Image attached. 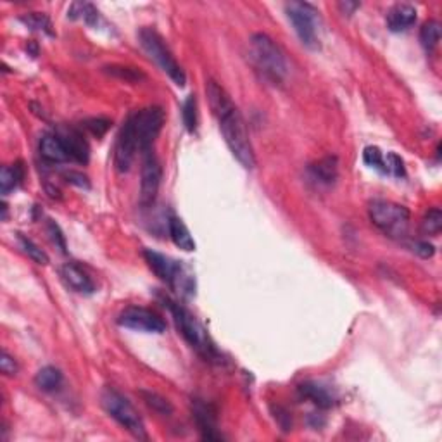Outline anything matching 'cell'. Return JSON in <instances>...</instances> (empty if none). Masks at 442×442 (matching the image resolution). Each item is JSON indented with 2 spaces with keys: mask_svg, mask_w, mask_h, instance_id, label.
<instances>
[{
  "mask_svg": "<svg viewBox=\"0 0 442 442\" xmlns=\"http://www.w3.org/2000/svg\"><path fill=\"white\" fill-rule=\"evenodd\" d=\"M206 93L230 152H232L233 158L245 170H252L256 166V156H254V149L251 140H249L248 127H245V121L242 118L240 111L233 104V100L230 99L226 90L214 80L207 81Z\"/></svg>",
  "mask_w": 442,
  "mask_h": 442,
  "instance_id": "obj_1",
  "label": "cell"
},
{
  "mask_svg": "<svg viewBox=\"0 0 442 442\" xmlns=\"http://www.w3.org/2000/svg\"><path fill=\"white\" fill-rule=\"evenodd\" d=\"M251 61L264 80L273 85H281L289 74V64L284 50L266 33H254L249 40Z\"/></svg>",
  "mask_w": 442,
  "mask_h": 442,
  "instance_id": "obj_2",
  "label": "cell"
},
{
  "mask_svg": "<svg viewBox=\"0 0 442 442\" xmlns=\"http://www.w3.org/2000/svg\"><path fill=\"white\" fill-rule=\"evenodd\" d=\"M164 303L168 304V310H170L171 316H173L178 332L189 342L192 349L197 351L202 358L209 359V361L211 359H216L220 354H218L213 340L209 339V334H207V330L202 327L201 322L187 308H183L182 304L175 303V301L168 299V297L164 299Z\"/></svg>",
  "mask_w": 442,
  "mask_h": 442,
  "instance_id": "obj_3",
  "label": "cell"
},
{
  "mask_svg": "<svg viewBox=\"0 0 442 442\" xmlns=\"http://www.w3.org/2000/svg\"><path fill=\"white\" fill-rule=\"evenodd\" d=\"M368 214L371 223L387 237L401 240L408 235L409 220H412L408 207L392 201L377 199V201L370 202Z\"/></svg>",
  "mask_w": 442,
  "mask_h": 442,
  "instance_id": "obj_4",
  "label": "cell"
},
{
  "mask_svg": "<svg viewBox=\"0 0 442 442\" xmlns=\"http://www.w3.org/2000/svg\"><path fill=\"white\" fill-rule=\"evenodd\" d=\"M103 406L111 418L123 427L127 432H130L135 439L147 441L149 436L146 432V425H144L142 417L132 405L130 399L120 392V390L112 389V387H105L103 390Z\"/></svg>",
  "mask_w": 442,
  "mask_h": 442,
  "instance_id": "obj_5",
  "label": "cell"
},
{
  "mask_svg": "<svg viewBox=\"0 0 442 442\" xmlns=\"http://www.w3.org/2000/svg\"><path fill=\"white\" fill-rule=\"evenodd\" d=\"M139 40L142 49L147 52V56L151 57V59L154 61L156 64L171 78V80H173V83L180 88L185 87L187 83L185 73H183L182 66H180L177 59L173 57L171 50L168 49V45L164 44L161 35L152 28H142L139 33Z\"/></svg>",
  "mask_w": 442,
  "mask_h": 442,
  "instance_id": "obj_6",
  "label": "cell"
},
{
  "mask_svg": "<svg viewBox=\"0 0 442 442\" xmlns=\"http://www.w3.org/2000/svg\"><path fill=\"white\" fill-rule=\"evenodd\" d=\"M144 257H146L149 268L159 277V280L170 285L173 291L182 292V294H192L194 292V279L187 273V269L183 268L180 261L170 256H164L161 252L152 251V249H146Z\"/></svg>",
  "mask_w": 442,
  "mask_h": 442,
  "instance_id": "obj_7",
  "label": "cell"
},
{
  "mask_svg": "<svg viewBox=\"0 0 442 442\" xmlns=\"http://www.w3.org/2000/svg\"><path fill=\"white\" fill-rule=\"evenodd\" d=\"M285 13L294 26L297 37L308 49H320V16L318 11L308 2L285 4Z\"/></svg>",
  "mask_w": 442,
  "mask_h": 442,
  "instance_id": "obj_8",
  "label": "cell"
},
{
  "mask_svg": "<svg viewBox=\"0 0 442 442\" xmlns=\"http://www.w3.org/2000/svg\"><path fill=\"white\" fill-rule=\"evenodd\" d=\"M132 118L133 124H135L140 152L146 154V152L152 151L156 139H158L159 133H161L166 115H164L163 109L158 107V105H151V107L140 109V111L133 112Z\"/></svg>",
  "mask_w": 442,
  "mask_h": 442,
  "instance_id": "obj_9",
  "label": "cell"
},
{
  "mask_svg": "<svg viewBox=\"0 0 442 442\" xmlns=\"http://www.w3.org/2000/svg\"><path fill=\"white\" fill-rule=\"evenodd\" d=\"M163 180V168L154 151L144 154L142 173H140V204L142 207H151L158 197L159 187Z\"/></svg>",
  "mask_w": 442,
  "mask_h": 442,
  "instance_id": "obj_10",
  "label": "cell"
},
{
  "mask_svg": "<svg viewBox=\"0 0 442 442\" xmlns=\"http://www.w3.org/2000/svg\"><path fill=\"white\" fill-rule=\"evenodd\" d=\"M118 323L124 328L146 332V334H163L166 330V323H164V320L158 313L139 306H130L121 311V315L118 316Z\"/></svg>",
  "mask_w": 442,
  "mask_h": 442,
  "instance_id": "obj_11",
  "label": "cell"
},
{
  "mask_svg": "<svg viewBox=\"0 0 442 442\" xmlns=\"http://www.w3.org/2000/svg\"><path fill=\"white\" fill-rule=\"evenodd\" d=\"M140 151L139 139H136L135 124H133L132 115L128 116L127 121L123 123L121 130L118 133V140H116L115 147V166L120 173H127L130 171L133 161H135L136 152Z\"/></svg>",
  "mask_w": 442,
  "mask_h": 442,
  "instance_id": "obj_12",
  "label": "cell"
},
{
  "mask_svg": "<svg viewBox=\"0 0 442 442\" xmlns=\"http://www.w3.org/2000/svg\"><path fill=\"white\" fill-rule=\"evenodd\" d=\"M192 417L197 424L202 439L221 441L223 436L218 432V413L216 408L204 399H192Z\"/></svg>",
  "mask_w": 442,
  "mask_h": 442,
  "instance_id": "obj_13",
  "label": "cell"
},
{
  "mask_svg": "<svg viewBox=\"0 0 442 442\" xmlns=\"http://www.w3.org/2000/svg\"><path fill=\"white\" fill-rule=\"evenodd\" d=\"M61 275L64 279L66 285L71 287L74 292H80V294H93L95 291V285H93L92 279L88 277V273L76 263H66L62 266Z\"/></svg>",
  "mask_w": 442,
  "mask_h": 442,
  "instance_id": "obj_14",
  "label": "cell"
},
{
  "mask_svg": "<svg viewBox=\"0 0 442 442\" xmlns=\"http://www.w3.org/2000/svg\"><path fill=\"white\" fill-rule=\"evenodd\" d=\"M59 136L62 139V142H64L66 151H68L69 161H76L80 164L88 163L90 147L87 140H85V136L81 135L80 132L69 128V130L61 132Z\"/></svg>",
  "mask_w": 442,
  "mask_h": 442,
  "instance_id": "obj_15",
  "label": "cell"
},
{
  "mask_svg": "<svg viewBox=\"0 0 442 442\" xmlns=\"http://www.w3.org/2000/svg\"><path fill=\"white\" fill-rule=\"evenodd\" d=\"M38 151H40V156L47 163L69 161L68 151H66L64 142H62L59 133H45V135L40 139Z\"/></svg>",
  "mask_w": 442,
  "mask_h": 442,
  "instance_id": "obj_16",
  "label": "cell"
},
{
  "mask_svg": "<svg viewBox=\"0 0 442 442\" xmlns=\"http://www.w3.org/2000/svg\"><path fill=\"white\" fill-rule=\"evenodd\" d=\"M417 23V9L409 4H397L387 13V26L392 33L409 30Z\"/></svg>",
  "mask_w": 442,
  "mask_h": 442,
  "instance_id": "obj_17",
  "label": "cell"
},
{
  "mask_svg": "<svg viewBox=\"0 0 442 442\" xmlns=\"http://www.w3.org/2000/svg\"><path fill=\"white\" fill-rule=\"evenodd\" d=\"M301 397L308 399L313 405L322 409H330L335 406V396L330 392L327 385L320 382H304L299 385Z\"/></svg>",
  "mask_w": 442,
  "mask_h": 442,
  "instance_id": "obj_18",
  "label": "cell"
},
{
  "mask_svg": "<svg viewBox=\"0 0 442 442\" xmlns=\"http://www.w3.org/2000/svg\"><path fill=\"white\" fill-rule=\"evenodd\" d=\"M168 232H170L171 240H173V244L177 245L178 249L187 252L195 251L194 238H192L189 228H187L185 223L182 221V218L171 214V216L168 218Z\"/></svg>",
  "mask_w": 442,
  "mask_h": 442,
  "instance_id": "obj_19",
  "label": "cell"
},
{
  "mask_svg": "<svg viewBox=\"0 0 442 442\" xmlns=\"http://www.w3.org/2000/svg\"><path fill=\"white\" fill-rule=\"evenodd\" d=\"M311 175L316 182L323 183V185H332L339 177V161L335 156H327V158L320 159L311 166Z\"/></svg>",
  "mask_w": 442,
  "mask_h": 442,
  "instance_id": "obj_20",
  "label": "cell"
},
{
  "mask_svg": "<svg viewBox=\"0 0 442 442\" xmlns=\"http://www.w3.org/2000/svg\"><path fill=\"white\" fill-rule=\"evenodd\" d=\"M25 178V168L21 163L11 164V166H4L0 171V190L4 195L9 194L11 190L18 189Z\"/></svg>",
  "mask_w": 442,
  "mask_h": 442,
  "instance_id": "obj_21",
  "label": "cell"
},
{
  "mask_svg": "<svg viewBox=\"0 0 442 442\" xmlns=\"http://www.w3.org/2000/svg\"><path fill=\"white\" fill-rule=\"evenodd\" d=\"M62 380L64 378H62L61 370L54 368V366H44L35 377V383L44 392H56V390H59Z\"/></svg>",
  "mask_w": 442,
  "mask_h": 442,
  "instance_id": "obj_22",
  "label": "cell"
},
{
  "mask_svg": "<svg viewBox=\"0 0 442 442\" xmlns=\"http://www.w3.org/2000/svg\"><path fill=\"white\" fill-rule=\"evenodd\" d=\"M441 40V25L436 19H430L420 30V42L427 52H434Z\"/></svg>",
  "mask_w": 442,
  "mask_h": 442,
  "instance_id": "obj_23",
  "label": "cell"
},
{
  "mask_svg": "<svg viewBox=\"0 0 442 442\" xmlns=\"http://www.w3.org/2000/svg\"><path fill=\"white\" fill-rule=\"evenodd\" d=\"M140 396H142L144 402L152 409V412L163 414V417H170L173 413V405L168 401L166 397L159 396V394L151 392V390H140Z\"/></svg>",
  "mask_w": 442,
  "mask_h": 442,
  "instance_id": "obj_24",
  "label": "cell"
},
{
  "mask_svg": "<svg viewBox=\"0 0 442 442\" xmlns=\"http://www.w3.org/2000/svg\"><path fill=\"white\" fill-rule=\"evenodd\" d=\"M104 71L111 74V76L127 81V83H140L142 80H146V74L140 71V69L130 68V66H105Z\"/></svg>",
  "mask_w": 442,
  "mask_h": 442,
  "instance_id": "obj_25",
  "label": "cell"
},
{
  "mask_svg": "<svg viewBox=\"0 0 442 442\" xmlns=\"http://www.w3.org/2000/svg\"><path fill=\"white\" fill-rule=\"evenodd\" d=\"M69 18L83 19L87 25L93 26L99 23V11H97L92 4L76 2V4H73L71 9H69Z\"/></svg>",
  "mask_w": 442,
  "mask_h": 442,
  "instance_id": "obj_26",
  "label": "cell"
},
{
  "mask_svg": "<svg viewBox=\"0 0 442 442\" xmlns=\"http://www.w3.org/2000/svg\"><path fill=\"white\" fill-rule=\"evenodd\" d=\"M18 244H19V248H21V251L25 252L30 260H33L37 264L49 263V256H47L45 251H42V249L38 248L31 238L23 235V233H18Z\"/></svg>",
  "mask_w": 442,
  "mask_h": 442,
  "instance_id": "obj_27",
  "label": "cell"
},
{
  "mask_svg": "<svg viewBox=\"0 0 442 442\" xmlns=\"http://www.w3.org/2000/svg\"><path fill=\"white\" fill-rule=\"evenodd\" d=\"M21 23H25L30 30L42 31V33L50 35V37L54 35L52 23H50V19L44 13H28L21 16Z\"/></svg>",
  "mask_w": 442,
  "mask_h": 442,
  "instance_id": "obj_28",
  "label": "cell"
},
{
  "mask_svg": "<svg viewBox=\"0 0 442 442\" xmlns=\"http://www.w3.org/2000/svg\"><path fill=\"white\" fill-rule=\"evenodd\" d=\"M442 230V211L439 207H432L427 214H425L424 221H421V232L425 235H437Z\"/></svg>",
  "mask_w": 442,
  "mask_h": 442,
  "instance_id": "obj_29",
  "label": "cell"
},
{
  "mask_svg": "<svg viewBox=\"0 0 442 442\" xmlns=\"http://www.w3.org/2000/svg\"><path fill=\"white\" fill-rule=\"evenodd\" d=\"M183 123H185L187 130L194 133L197 130V100L195 95L187 97L185 104H183Z\"/></svg>",
  "mask_w": 442,
  "mask_h": 442,
  "instance_id": "obj_30",
  "label": "cell"
},
{
  "mask_svg": "<svg viewBox=\"0 0 442 442\" xmlns=\"http://www.w3.org/2000/svg\"><path fill=\"white\" fill-rule=\"evenodd\" d=\"M363 159H365V163L368 164V166L382 171V173H385V159H383L382 151L378 147H373V146L366 147L365 152H363Z\"/></svg>",
  "mask_w": 442,
  "mask_h": 442,
  "instance_id": "obj_31",
  "label": "cell"
},
{
  "mask_svg": "<svg viewBox=\"0 0 442 442\" xmlns=\"http://www.w3.org/2000/svg\"><path fill=\"white\" fill-rule=\"evenodd\" d=\"M383 159H385V173L387 175H394V177L401 178L406 175V170H405V163H402V159L399 158L397 154H394V152H389L387 156H383Z\"/></svg>",
  "mask_w": 442,
  "mask_h": 442,
  "instance_id": "obj_32",
  "label": "cell"
},
{
  "mask_svg": "<svg viewBox=\"0 0 442 442\" xmlns=\"http://www.w3.org/2000/svg\"><path fill=\"white\" fill-rule=\"evenodd\" d=\"M111 120L107 118H90L83 123V127L87 128V130L92 133L93 136H97V139H100V136L105 135V132L111 128Z\"/></svg>",
  "mask_w": 442,
  "mask_h": 442,
  "instance_id": "obj_33",
  "label": "cell"
},
{
  "mask_svg": "<svg viewBox=\"0 0 442 442\" xmlns=\"http://www.w3.org/2000/svg\"><path fill=\"white\" fill-rule=\"evenodd\" d=\"M47 232H49L50 240L56 244V248H59L62 252H66V237L62 235L59 225H57L56 221L49 220V223H47Z\"/></svg>",
  "mask_w": 442,
  "mask_h": 442,
  "instance_id": "obj_34",
  "label": "cell"
},
{
  "mask_svg": "<svg viewBox=\"0 0 442 442\" xmlns=\"http://www.w3.org/2000/svg\"><path fill=\"white\" fill-rule=\"evenodd\" d=\"M0 370L7 377H13L18 373V363L14 361V358L7 351H2V358H0Z\"/></svg>",
  "mask_w": 442,
  "mask_h": 442,
  "instance_id": "obj_35",
  "label": "cell"
},
{
  "mask_svg": "<svg viewBox=\"0 0 442 442\" xmlns=\"http://www.w3.org/2000/svg\"><path fill=\"white\" fill-rule=\"evenodd\" d=\"M64 178L68 180L69 183H73V185L85 187V189H88V178L85 177L83 173H78V171H68V173L64 175Z\"/></svg>",
  "mask_w": 442,
  "mask_h": 442,
  "instance_id": "obj_36",
  "label": "cell"
},
{
  "mask_svg": "<svg viewBox=\"0 0 442 442\" xmlns=\"http://www.w3.org/2000/svg\"><path fill=\"white\" fill-rule=\"evenodd\" d=\"M275 418H277V420H279V424H280L281 430H285V432H289V430H291V427H292L291 414L285 412V409L277 408V409H275Z\"/></svg>",
  "mask_w": 442,
  "mask_h": 442,
  "instance_id": "obj_37",
  "label": "cell"
},
{
  "mask_svg": "<svg viewBox=\"0 0 442 442\" xmlns=\"http://www.w3.org/2000/svg\"><path fill=\"white\" fill-rule=\"evenodd\" d=\"M413 251L420 254L421 257H432L434 256V245L429 242H414Z\"/></svg>",
  "mask_w": 442,
  "mask_h": 442,
  "instance_id": "obj_38",
  "label": "cell"
},
{
  "mask_svg": "<svg viewBox=\"0 0 442 442\" xmlns=\"http://www.w3.org/2000/svg\"><path fill=\"white\" fill-rule=\"evenodd\" d=\"M359 4L358 2H342L340 4V9H344V13L351 14L354 9H358Z\"/></svg>",
  "mask_w": 442,
  "mask_h": 442,
  "instance_id": "obj_39",
  "label": "cell"
}]
</instances>
